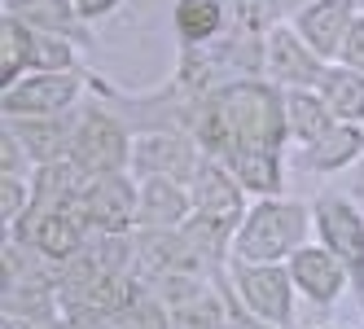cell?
<instances>
[{
	"label": "cell",
	"instance_id": "1",
	"mask_svg": "<svg viewBox=\"0 0 364 329\" xmlns=\"http://www.w3.org/2000/svg\"><path fill=\"white\" fill-rule=\"evenodd\" d=\"M215 110L228 123L232 136V158L237 154H272L281 132H285V106H277L272 88L264 84H232L215 97Z\"/></svg>",
	"mask_w": 364,
	"mask_h": 329
},
{
	"label": "cell",
	"instance_id": "2",
	"mask_svg": "<svg viewBox=\"0 0 364 329\" xmlns=\"http://www.w3.org/2000/svg\"><path fill=\"white\" fill-rule=\"evenodd\" d=\"M307 215L294 202H259L250 211V220L237 229V259L246 268H264L272 259H281L285 250H294L303 242Z\"/></svg>",
	"mask_w": 364,
	"mask_h": 329
},
{
	"label": "cell",
	"instance_id": "3",
	"mask_svg": "<svg viewBox=\"0 0 364 329\" xmlns=\"http://www.w3.org/2000/svg\"><path fill=\"white\" fill-rule=\"evenodd\" d=\"M70 163L84 167L88 176H119L123 163H132V149H127V136L110 114H88L75 128Z\"/></svg>",
	"mask_w": 364,
	"mask_h": 329
},
{
	"label": "cell",
	"instance_id": "4",
	"mask_svg": "<svg viewBox=\"0 0 364 329\" xmlns=\"http://www.w3.org/2000/svg\"><path fill=\"white\" fill-rule=\"evenodd\" d=\"M136 215H141V198L123 176H92L88 189L80 193V220L106 233H123Z\"/></svg>",
	"mask_w": 364,
	"mask_h": 329
},
{
	"label": "cell",
	"instance_id": "5",
	"mask_svg": "<svg viewBox=\"0 0 364 329\" xmlns=\"http://www.w3.org/2000/svg\"><path fill=\"white\" fill-rule=\"evenodd\" d=\"M316 229L325 237V250L351 268L355 286H364V220L347 202H321L316 207Z\"/></svg>",
	"mask_w": 364,
	"mask_h": 329
},
{
	"label": "cell",
	"instance_id": "6",
	"mask_svg": "<svg viewBox=\"0 0 364 329\" xmlns=\"http://www.w3.org/2000/svg\"><path fill=\"white\" fill-rule=\"evenodd\" d=\"M290 281L294 276H285L281 268L264 264V268H237V290L246 298V308L259 316V320H268L277 329H285L294 320V308H290Z\"/></svg>",
	"mask_w": 364,
	"mask_h": 329
},
{
	"label": "cell",
	"instance_id": "7",
	"mask_svg": "<svg viewBox=\"0 0 364 329\" xmlns=\"http://www.w3.org/2000/svg\"><path fill=\"white\" fill-rule=\"evenodd\" d=\"M80 97V80L70 70L62 75H36V80L18 84L14 92H5V114H58Z\"/></svg>",
	"mask_w": 364,
	"mask_h": 329
},
{
	"label": "cell",
	"instance_id": "8",
	"mask_svg": "<svg viewBox=\"0 0 364 329\" xmlns=\"http://www.w3.org/2000/svg\"><path fill=\"white\" fill-rule=\"evenodd\" d=\"M351 27H355L351 22V0H316V5H307L299 14V31L311 44V53H321V58L343 53Z\"/></svg>",
	"mask_w": 364,
	"mask_h": 329
},
{
	"label": "cell",
	"instance_id": "9",
	"mask_svg": "<svg viewBox=\"0 0 364 329\" xmlns=\"http://www.w3.org/2000/svg\"><path fill=\"white\" fill-rule=\"evenodd\" d=\"M290 276H294V286L307 294V298H316V303H333L338 290H343L347 281V268L338 255H329V250H294V259H290Z\"/></svg>",
	"mask_w": 364,
	"mask_h": 329
},
{
	"label": "cell",
	"instance_id": "10",
	"mask_svg": "<svg viewBox=\"0 0 364 329\" xmlns=\"http://www.w3.org/2000/svg\"><path fill=\"white\" fill-rule=\"evenodd\" d=\"M189 198H193L198 215L215 220V224H232V220L242 215V189L232 185L215 163H206V167L193 171V193Z\"/></svg>",
	"mask_w": 364,
	"mask_h": 329
},
{
	"label": "cell",
	"instance_id": "11",
	"mask_svg": "<svg viewBox=\"0 0 364 329\" xmlns=\"http://www.w3.org/2000/svg\"><path fill=\"white\" fill-rule=\"evenodd\" d=\"M264 53H268V75L281 80V84H321L325 80V70H321L316 58H311V48H303L285 27L272 31Z\"/></svg>",
	"mask_w": 364,
	"mask_h": 329
},
{
	"label": "cell",
	"instance_id": "12",
	"mask_svg": "<svg viewBox=\"0 0 364 329\" xmlns=\"http://www.w3.org/2000/svg\"><path fill=\"white\" fill-rule=\"evenodd\" d=\"M132 163L141 167V176H167V180H180L189 176V145L176 141V136H141L132 145Z\"/></svg>",
	"mask_w": 364,
	"mask_h": 329
},
{
	"label": "cell",
	"instance_id": "13",
	"mask_svg": "<svg viewBox=\"0 0 364 329\" xmlns=\"http://www.w3.org/2000/svg\"><path fill=\"white\" fill-rule=\"evenodd\" d=\"M185 207H189V198L176 180H167V176H145V185H141L145 229H171V224L185 220Z\"/></svg>",
	"mask_w": 364,
	"mask_h": 329
},
{
	"label": "cell",
	"instance_id": "14",
	"mask_svg": "<svg viewBox=\"0 0 364 329\" xmlns=\"http://www.w3.org/2000/svg\"><path fill=\"white\" fill-rule=\"evenodd\" d=\"M329 106H325V97H311V92H290L285 97V132L307 141V145H316L333 123H329Z\"/></svg>",
	"mask_w": 364,
	"mask_h": 329
},
{
	"label": "cell",
	"instance_id": "15",
	"mask_svg": "<svg viewBox=\"0 0 364 329\" xmlns=\"http://www.w3.org/2000/svg\"><path fill=\"white\" fill-rule=\"evenodd\" d=\"M321 97L338 119H360L364 114V75L351 66H333L321 80Z\"/></svg>",
	"mask_w": 364,
	"mask_h": 329
},
{
	"label": "cell",
	"instance_id": "16",
	"mask_svg": "<svg viewBox=\"0 0 364 329\" xmlns=\"http://www.w3.org/2000/svg\"><path fill=\"white\" fill-rule=\"evenodd\" d=\"M360 128H351V123H338V128H329L316 145H311V167H325V171H338V167H347L355 154H360Z\"/></svg>",
	"mask_w": 364,
	"mask_h": 329
},
{
	"label": "cell",
	"instance_id": "17",
	"mask_svg": "<svg viewBox=\"0 0 364 329\" xmlns=\"http://www.w3.org/2000/svg\"><path fill=\"white\" fill-rule=\"evenodd\" d=\"M176 27H180V36H185V40L202 44V40H211L224 27V5H220V0H180Z\"/></svg>",
	"mask_w": 364,
	"mask_h": 329
},
{
	"label": "cell",
	"instance_id": "18",
	"mask_svg": "<svg viewBox=\"0 0 364 329\" xmlns=\"http://www.w3.org/2000/svg\"><path fill=\"white\" fill-rule=\"evenodd\" d=\"M5 18H14V22H36V27H44V31L70 27L66 0H9V5H5Z\"/></svg>",
	"mask_w": 364,
	"mask_h": 329
},
{
	"label": "cell",
	"instance_id": "19",
	"mask_svg": "<svg viewBox=\"0 0 364 329\" xmlns=\"http://www.w3.org/2000/svg\"><path fill=\"white\" fill-rule=\"evenodd\" d=\"M0 44H5V58H0V80H5V88H9V84H18V70L31 62V31L22 27V22L5 18V27H0Z\"/></svg>",
	"mask_w": 364,
	"mask_h": 329
},
{
	"label": "cell",
	"instance_id": "20",
	"mask_svg": "<svg viewBox=\"0 0 364 329\" xmlns=\"http://www.w3.org/2000/svg\"><path fill=\"white\" fill-rule=\"evenodd\" d=\"M18 141L27 145V149H36V158H44V163H58V154H66L70 149V141H75V132H66L62 123H44V128H18Z\"/></svg>",
	"mask_w": 364,
	"mask_h": 329
},
{
	"label": "cell",
	"instance_id": "21",
	"mask_svg": "<svg viewBox=\"0 0 364 329\" xmlns=\"http://www.w3.org/2000/svg\"><path fill=\"white\" fill-rule=\"evenodd\" d=\"M171 329H220V303L211 290H202L185 303H176L171 312Z\"/></svg>",
	"mask_w": 364,
	"mask_h": 329
},
{
	"label": "cell",
	"instance_id": "22",
	"mask_svg": "<svg viewBox=\"0 0 364 329\" xmlns=\"http://www.w3.org/2000/svg\"><path fill=\"white\" fill-rule=\"evenodd\" d=\"M237 163V176H242V185L246 189H259V193H272L281 185V171H277V154H237L232 158Z\"/></svg>",
	"mask_w": 364,
	"mask_h": 329
},
{
	"label": "cell",
	"instance_id": "23",
	"mask_svg": "<svg viewBox=\"0 0 364 329\" xmlns=\"http://www.w3.org/2000/svg\"><path fill=\"white\" fill-rule=\"evenodd\" d=\"M110 325H114V329H171V320L163 316L159 303H145V298H136L132 308L114 312V316H110Z\"/></svg>",
	"mask_w": 364,
	"mask_h": 329
},
{
	"label": "cell",
	"instance_id": "24",
	"mask_svg": "<svg viewBox=\"0 0 364 329\" xmlns=\"http://www.w3.org/2000/svg\"><path fill=\"white\" fill-rule=\"evenodd\" d=\"M31 62H36V66H44L48 75H62V70H70L75 53H70V44H62V40L31 36Z\"/></svg>",
	"mask_w": 364,
	"mask_h": 329
},
{
	"label": "cell",
	"instance_id": "25",
	"mask_svg": "<svg viewBox=\"0 0 364 329\" xmlns=\"http://www.w3.org/2000/svg\"><path fill=\"white\" fill-rule=\"evenodd\" d=\"M22 211H27V185L18 176H5L0 180V215H5V224H14Z\"/></svg>",
	"mask_w": 364,
	"mask_h": 329
},
{
	"label": "cell",
	"instance_id": "26",
	"mask_svg": "<svg viewBox=\"0 0 364 329\" xmlns=\"http://www.w3.org/2000/svg\"><path fill=\"white\" fill-rule=\"evenodd\" d=\"M343 58H347V66H351V70H360V75H364V18L351 27V36H347V44H343Z\"/></svg>",
	"mask_w": 364,
	"mask_h": 329
},
{
	"label": "cell",
	"instance_id": "27",
	"mask_svg": "<svg viewBox=\"0 0 364 329\" xmlns=\"http://www.w3.org/2000/svg\"><path fill=\"white\" fill-rule=\"evenodd\" d=\"M5 329H36V325H27V320H18V316H5Z\"/></svg>",
	"mask_w": 364,
	"mask_h": 329
},
{
	"label": "cell",
	"instance_id": "28",
	"mask_svg": "<svg viewBox=\"0 0 364 329\" xmlns=\"http://www.w3.org/2000/svg\"><path fill=\"white\" fill-rule=\"evenodd\" d=\"M80 5H88V0H80Z\"/></svg>",
	"mask_w": 364,
	"mask_h": 329
}]
</instances>
